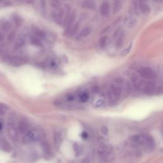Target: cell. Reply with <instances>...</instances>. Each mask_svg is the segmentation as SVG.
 Segmentation results:
<instances>
[{"mask_svg":"<svg viewBox=\"0 0 163 163\" xmlns=\"http://www.w3.org/2000/svg\"><path fill=\"white\" fill-rule=\"evenodd\" d=\"M76 15L77 13L76 12L73 11L70 15H69L67 21L64 24V26L66 27V34L68 32V31L70 30V29L72 28V27L74 25V22L75 21L76 18Z\"/></svg>","mask_w":163,"mask_h":163,"instance_id":"obj_9","label":"cell"},{"mask_svg":"<svg viewBox=\"0 0 163 163\" xmlns=\"http://www.w3.org/2000/svg\"><path fill=\"white\" fill-rule=\"evenodd\" d=\"M121 32H122V29H121L120 27H119V28L115 31V32H114V39H117V37L120 35Z\"/></svg>","mask_w":163,"mask_h":163,"instance_id":"obj_32","label":"cell"},{"mask_svg":"<svg viewBox=\"0 0 163 163\" xmlns=\"http://www.w3.org/2000/svg\"><path fill=\"white\" fill-rule=\"evenodd\" d=\"M89 98V95L88 93L84 92L80 96V100L82 102V103H85V102L87 101Z\"/></svg>","mask_w":163,"mask_h":163,"instance_id":"obj_27","label":"cell"},{"mask_svg":"<svg viewBox=\"0 0 163 163\" xmlns=\"http://www.w3.org/2000/svg\"><path fill=\"white\" fill-rule=\"evenodd\" d=\"M126 22H127V26L128 27H133L136 24V20L135 19V18H129V19H128Z\"/></svg>","mask_w":163,"mask_h":163,"instance_id":"obj_28","label":"cell"},{"mask_svg":"<svg viewBox=\"0 0 163 163\" xmlns=\"http://www.w3.org/2000/svg\"><path fill=\"white\" fill-rule=\"evenodd\" d=\"M64 15V9L58 7L54 8L51 13V16L52 18L55 22H60L62 20V18Z\"/></svg>","mask_w":163,"mask_h":163,"instance_id":"obj_6","label":"cell"},{"mask_svg":"<svg viewBox=\"0 0 163 163\" xmlns=\"http://www.w3.org/2000/svg\"><path fill=\"white\" fill-rule=\"evenodd\" d=\"M91 32L92 30L89 27H86L82 30L80 33L78 35V37L79 38H86L91 33Z\"/></svg>","mask_w":163,"mask_h":163,"instance_id":"obj_15","label":"cell"},{"mask_svg":"<svg viewBox=\"0 0 163 163\" xmlns=\"http://www.w3.org/2000/svg\"><path fill=\"white\" fill-rule=\"evenodd\" d=\"M124 38H125V34H124V32L122 31L120 33V35L117 37V38L116 39L117 40V42H116V46H117V48H120V47H121V46H122V45H123V43H124Z\"/></svg>","mask_w":163,"mask_h":163,"instance_id":"obj_17","label":"cell"},{"mask_svg":"<svg viewBox=\"0 0 163 163\" xmlns=\"http://www.w3.org/2000/svg\"><path fill=\"white\" fill-rule=\"evenodd\" d=\"M131 84L133 86V87L134 89V90L138 92L141 89V84L139 80V78L136 74H133L131 76Z\"/></svg>","mask_w":163,"mask_h":163,"instance_id":"obj_12","label":"cell"},{"mask_svg":"<svg viewBox=\"0 0 163 163\" xmlns=\"http://www.w3.org/2000/svg\"><path fill=\"white\" fill-rule=\"evenodd\" d=\"M87 136H88V134L86 132H83L82 134V137L83 138V139H86L87 138Z\"/></svg>","mask_w":163,"mask_h":163,"instance_id":"obj_37","label":"cell"},{"mask_svg":"<svg viewBox=\"0 0 163 163\" xmlns=\"http://www.w3.org/2000/svg\"><path fill=\"white\" fill-rule=\"evenodd\" d=\"M50 66L51 68H55L57 67V63L55 60H51L50 63Z\"/></svg>","mask_w":163,"mask_h":163,"instance_id":"obj_35","label":"cell"},{"mask_svg":"<svg viewBox=\"0 0 163 163\" xmlns=\"http://www.w3.org/2000/svg\"><path fill=\"white\" fill-rule=\"evenodd\" d=\"M7 132L9 137L12 140L15 141L18 138V130L13 117H10L7 121Z\"/></svg>","mask_w":163,"mask_h":163,"instance_id":"obj_2","label":"cell"},{"mask_svg":"<svg viewBox=\"0 0 163 163\" xmlns=\"http://www.w3.org/2000/svg\"><path fill=\"white\" fill-rule=\"evenodd\" d=\"M100 13L101 15L107 17L110 13V4L108 1H104L101 3L100 8Z\"/></svg>","mask_w":163,"mask_h":163,"instance_id":"obj_10","label":"cell"},{"mask_svg":"<svg viewBox=\"0 0 163 163\" xmlns=\"http://www.w3.org/2000/svg\"><path fill=\"white\" fill-rule=\"evenodd\" d=\"M26 42L24 39L23 38H18L15 44V49H19L24 46Z\"/></svg>","mask_w":163,"mask_h":163,"instance_id":"obj_22","label":"cell"},{"mask_svg":"<svg viewBox=\"0 0 163 163\" xmlns=\"http://www.w3.org/2000/svg\"><path fill=\"white\" fill-rule=\"evenodd\" d=\"M54 141L56 145H59L60 142H61V136H60V133L58 131H55L54 133Z\"/></svg>","mask_w":163,"mask_h":163,"instance_id":"obj_25","label":"cell"},{"mask_svg":"<svg viewBox=\"0 0 163 163\" xmlns=\"http://www.w3.org/2000/svg\"><path fill=\"white\" fill-rule=\"evenodd\" d=\"M51 4H52V6L54 8L60 7V3L58 1H53L51 2Z\"/></svg>","mask_w":163,"mask_h":163,"instance_id":"obj_33","label":"cell"},{"mask_svg":"<svg viewBox=\"0 0 163 163\" xmlns=\"http://www.w3.org/2000/svg\"><path fill=\"white\" fill-rule=\"evenodd\" d=\"M157 91V86L154 82H148L144 88V92L146 94L151 96L153 95Z\"/></svg>","mask_w":163,"mask_h":163,"instance_id":"obj_8","label":"cell"},{"mask_svg":"<svg viewBox=\"0 0 163 163\" xmlns=\"http://www.w3.org/2000/svg\"><path fill=\"white\" fill-rule=\"evenodd\" d=\"M82 4L83 8L87 9H94L96 7V3L94 1H84Z\"/></svg>","mask_w":163,"mask_h":163,"instance_id":"obj_16","label":"cell"},{"mask_svg":"<svg viewBox=\"0 0 163 163\" xmlns=\"http://www.w3.org/2000/svg\"><path fill=\"white\" fill-rule=\"evenodd\" d=\"M30 41L32 45H34L37 46H42L43 44L41 42V39L38 37H37L36 35H33L30 36Z\"/></svg>","mask_w":163,"mask_h":163,"instance_id":"obj_13","label":"cell"},{"mask_svg":"<svg viewBox=\"0 0 163 163\" xmlns=\"http://www.w3.org/2000/svg\"><path fill=\"white\" fill-rule=\"evenodd\" d=\"M104 104H105V101L103 100H99L95 103L94 106L97 107V108H99V107L102 106Z\"/></svg>","mask_w":163,"mask_h":163,"instance_id":"obj_31","label":"cell"},{"mask_svg":"<svg viewBox=\"0 0 163 163\" xmlns=\"http://www.w3.org/2000/svg\"><path fill=\"white\" fill-rule=\"evenodd\" d=\"M13 21H14L15 24L16 25V26H20L22 24V20L21 17L18 16V15H14L13 16Z\"/></svg>","mask_w":163,"mask_h":163,"instance_id":"obj_26","label":"cell"},{"mask_svg":"<svg viewBox=\"0 0 163 163\" xmlns=\"http://www.w3.org/2000/svg\"><path fill=\"white\" fill-rule=\"evenodd\" d=\"M73 99H74V97H73V96H69L68 97V100L69 101H73Z\"/></svg>","mask_w":163,"mask_h":163,"instance_id":"obj_38","label":"cell"},{"mask_svg":"<svg viewBox=\"0 0 163 163\" xmlns=\"http://www.w3.org/2000/svg\"><path fill=\"white\" fill-rule=\"evenodd\" d=\"M1 30L4 32H8L11 30L12 27V24L10 21H8L7 20H4L3 21L2 24L1 25Z\"/></svg>","mask_w":163,"mask_h":163,"instance_id":"obj_14","label":"cell"},{"mask_svg":"<svg viewBox=\"0 0 163 163\" xmlns=\"http://www.w3.org/2000/svg\"><path fill=\"white\" fill-rule=\"evenodd\" d=\"M125 92H126L127 94L128 95L131 94L132 92H133V86L131 84V82L129 81H125Z\"/></svg>","mask_w":163,"mask_h":163,"instance_id":"obj_21","label":"cell"},{"mask_svg":"<svg viewBox=\"0 0 163 163\" xmlns=\"http://www.w3.org/2000/svg\"><path fill=\"white\" fill-rule=\"evenodd\" d=\"M1 148L3 150L6 152H9L11 150V147L10 144L6 141H3L1 142Z\"/></svg>","mask_w":163,"mask_h":163,"instance_id":"obj_24","label":"cell"},{"mask_svg":"<svg viewBox=\"0 0 163 163\" xmlns=\"http://www.w3.org/2000/svg\"><path fill=\"white\" fill-rule=\"evenodd\" d=\"M138 8L139 12L142 13V14L144 15H147L150 12V7L148 5V4L145 1H138Z\"/></svg>","mask_w":163,"mask_h":163,"instance_id":"obj_11","label":"cell"},{"mask_svg":"<svg viewBox=\"0 0 163 163\" xmlns=\"http://www.w3.org/2000/svg\"><path fill=\"white\" fill-rule=\"evenodd\" d=\"M79 28V23L77 22L76 24H74V25L72 27V28L68 31L67 35L69 36H73V35L77 33V32Z\"/></svg>","mask_w":163,"mask_h":163,"instance_id":"obj_19","label":"cell"},{"mask_svg":"<svg viewBox=\"0 0 163 163\" xmlns=\"http://www.w3.org/2000/svg\"><path fill=\"white\" fill-rule=\"evenodd\" d=\"M122 7V3L120 1H115L114 2L113 7V13H118Z\"/></svg>","mask_w":163,"mask_h":163,"instance_id":"obj_18","label":"cell"},{"mask_svg":"<svg viewBox=\"0 0 163 163\" xmlns=\"http://www.w3.org/2000/svg\"><path fill=\"white\" fill-rule=\"evenodd\" d=\"M101 132L103 134H108V129L107 128V127H106V126H103L101 129Z\"/></svg>","mask_w":163,"mask_h":163,"instance_id":"obj_34","label":"cell"},{"mask_svg":"<svg viewBox=\"0 0 163 163\" xmlns=\"http://www.w3.org/2000/svg\"><path fill=\"white\" fill-rule=\"evenodd\" d=\"M3 128V124H1V122H0V130Z\"/></svg>","mask_w":163,"mask_h":163,"instance_id":"obj_39","label":"cell"},{"mask_svg":"<svg viewBox=\"0 0 163 163\" xmlns=\"http://www.w3.org/2000/svg\"><path fill=\"white\" fill-rule=\"evenodd\" d=\"M111 94L114 98L118 101V100L122 96V87L120 86L116 85V84H111L110 86V91H109Z\"/></svg>","mask_w":163,"mask_h":163,"instance_id":"obj_5","label":"cell"},{"mask_svg":"<svg viewBox=\"0 0 163 163\" xmlns=\"http://www.w3.org/2000/svg\"><path fill=\"white\" fill-rule=\"evenodd\" d=\"M15 31H12L8 34V37H7V40L9 42H11V41H12L13 40V39H14V38H15Z\"/></svg>","mask_w":163,"mask_h":163,"instance_id":"obj_29","label":"cell"},{"mask_svg":"<svg viewBox=\"0 0 163 163\" xmlns=\"http://www.w3.org/2000/svg\"><path fill=\"white\" fill-rule=\"evenodd\" d=\"M45 136V133L42 128L40 127L34 128L25 134L22 139V142L25 144H27L37 142L44 138Z\"/></svg>","mask_w":163,"mask_h":163,"instance_id":"obj_1","label":"cell"},{"mask_svg":"<svg viewBox=\"0 0 163 163\" xmlns=\"http://www.w3.org/2000/svg\"><path fill=\"white\" fill-rule=\"evenodd\" d=\"M7 62L11 66L17 67L26 63L27 60L25 58L21 55H12L9 56L7 59Z\"/></svg>","mask_w":163,"mask_h":163,"instance_id":"obj_3","label":"cell"},{"mask_svg":"<svg viewBox=\"0 0 163 163\" xmlns=\"http://www.w3.org/2000/svg\"><path fill=\"white\" fill-rule=\"evenodd\" d=\"M131 46H132V44H131L130 45H129V46L128 48L125 49V50H124L122 52H121L120 54V56H125V55H126L129 52L130 50H131Z\"/></svg>","mask_w":163,"mask_h":163,"instance_id":"obj_30","label":"cell"},{"mask_svg":"<svg viewBox=\"0 0 163 163\" xmlns=\"http://www.w3.org/2000/svg\"><path fill=\"white\" fill-rule=\"evenodd\" d=\"M4 40V35L2 32H0V42H1L2 41Z\"/></svg>","mask_w":163,"mask_h":163,"instance_id":"obj_36","label":"cell"},{"mask_svg":"<svg viewBox=\"0 0 163 163\" xmlns=\"http://www.w3.org/2000/svg\"><path fill=\"white\" fill-rule=\"evenodd\" d=\"M29 128V123L26 119H21L18 122L17 130L21 134H24L27 132Z\"/></svg>","mask_w":163,"mask_h":163,"instance_id":"obj_7","label":"cell"},{"mask_svg":"<svg viewBox=\"0 0 163 163\" xmlns=\"http://www.w3.org/2000/svg\"><path fill=\"white\" fill-rule=\"evenodd\" d=\"M8 106L4 103H0V116H4L6 115L8 110Z\"/></svg>","mask_w":163,"mask_h":163,"instance_id":"obj_20","label":"cell"},{"mask_svg":"<svg viewBox=\"0 0 163 163\" xmlns=\"http://www.w3.org/2000/svg\"><path fill=\"white\" fill-rule=\"evenodd\" d=\"M138 73L142 77L145 79H155L157 77L156 73L148 67L141 68L138 70Z\"/></svg>","mask_w":163,"mask_h":163,"instance_id":"obj_4","label":"cell"},{"mask_svg":"<svg viewBox=\"0 0 163 163\" xmlns=\"http://www.w3.org/2000/svg\"><path fill=\"white\" fill-rule=\"evenodd\" d=\"M107 41H108L107 36H104L101 37L100 40V46L101 49H104L105 47L107 44Z\"/></svg>","mask_w":163,"mask_h":163,"instance_id":"obj_23","label":"cell"}]
</instances>
